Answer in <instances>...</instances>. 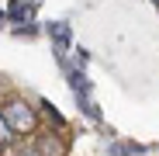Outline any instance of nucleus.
<instances>
[{
	"instance_id": "1",
	"label": "nucleus",
	"mask_w": 159,
	"mask_h": 156,
	"mask_svg": "<svg viewBox=\"0 0 159 156\" xmlns=\"http://www.w3.org/2000/svg\"><path fill=\"white\" fill-rule=\"evenodd\" d=\"M4 118H7V125H11V132H14V135L31 132V128H35V111L28 108V104H21V101L7 104V108H4Z\"/></svg>"
},
{
	"instance_id": "2",
	"label": "nucleus",
	"mask_w": 159,
	"mask_h": 156,
	"mask_svg": "<svg viewBox=\"0 0 159 156\" xmlns=\"http://www.w3.org/2000/svg\"><path fill=\"white\" fill-rule=\"evenodd\" d=\"M48 38L56 42L59 49H69V42H73V31H69V24H66V21H52V24H48Z\"/></svg>"
},
{
	"instance_id": "3",
	"label": "nucleus",
	"mask_w": 159,
	"mask_h": 156,
	"mask_svg": "<svg viewBox=\"0 0 159 156\" xmlns=\"http://www.w3.org/2000/svg\"><path fill=\"white\" fill-rule=\"evenodd\" d=\"M11 139H14V132H11V125H7L4 111H0V146H4V142H11Z\"/></svg>"
},
{
	"instance_id": "4",
	"label": "nucleus",
	"mask_w": 159,
	"mask_h": 156,
	"mask_svg": "<svg viewBox=\"0 0 159 156\" xmlns=\"http://www.w3.org/2000/svg\"><path fill=\"white\" fill-rule=\"evenodd\" d=\"M28 11H31V7H24L21 0H14V4H11V17H17V21H21L24 14H28Z\"/></svg>"
},
{
	"instance_id": "5",
	"label": "nucleus",
	"mask_w": 159,
	"mask_h": 156,
	"mask_svg": "<svg viewBox=\"0 0 159 156\" xmlns=\"http://www.w3.org/2000/svg\"><path fill=\"white\" fill-rule=\"evenodd\" d=\"M17 156H42L38 149H24V153H17Z\"/></svg>"
},
{
	"instance_id": "6",
	"label": "nucleus",
	"mask_w": 159,
	"mask_h": 156,
	"mask_svg": "<svg viewBox=\"0 0 159 156\" xmlns=\"http://www.w3.org/2000/svg\"><path fill=\"white\" fill-rule=\"evenodd\" d=\"M0 21H4V11H0Z\"/></svg>"
},
{
	"instance_id": "7",
	"label": "nucleus",
	"mask_w": 159,
	"mask_h": 156,
	"mask_svg": "<svg viewBox=\"0 0 159 156\" xmlns=\"http://www.w3.org/2000/svg\"><path fill=\"white\" fill-rule=\"evenodd\" d=\"M156 4H159V0H156Z\"/></svg>"
}]
</instances>
